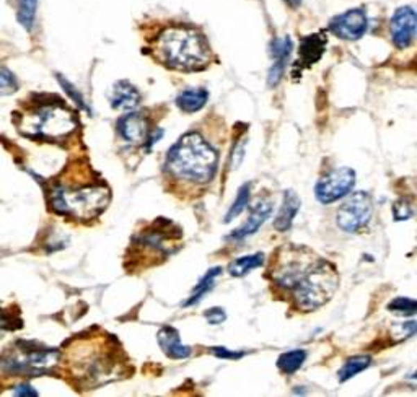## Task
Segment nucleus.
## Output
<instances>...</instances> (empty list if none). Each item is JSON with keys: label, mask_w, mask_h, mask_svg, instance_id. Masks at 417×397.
Returning <instances> with one entry per match:
<instances>
[{"label": "nucleus", "mask_w": 417, "mask_h": 397, "mask_svg": "<svg viewBox=\"0 0 417 397\" xmlns=\"http://www.w3.org/2000/svg\"><path fill=\"white\" fill-rule=\"evenodd\" d=\"M210 352H212L215 357H219L222 360H238L245 355L243 352H233V350H228L225 347H214V349H210Z\"/></svg>", "instance_id": "32"}, {"label": "nucleus", "mask_w": 417, "mask_h": 397, "mask_svg": "<svg viewBox=\"0 0 417 397\" xmlns=\"http://www.w3.org/2000/svg\"><path fill=\"white\" fill-rule=\"evenodd\" d=\"M209 100V91L204 88H187L176 96V106L182 113H198Z\"/></svg>", "instance_id": "20"}, {"label": "nucleus", "mask_w": 417, "mask_h": 397, "mask_svg": "<svg viewBox=\"0 0 417 397\" xmlns=\"http://www.w3.org/2000/svg\"><path fill=\"white\" fill-rule=\"evenodd\" d=\"M157 340L163 353L173 360H182L191 355V349L187 345H182L180 333L171 326H165V328L158 330Z\"/></svg>", "instance_id": "17"}, {"label": "nucleus", "mask_w": 417, "mask_h": 397, "mask_svg": "<svg viewBox=\"0 0 417 397\" xmlns=\"http://www.w3.org/2000/svg\"><path fill=\"white\" fill-rule=\"evenodd\" d=\"M318 258L320 256H316L307 246L285 245L279 247L275 254H273V261L269 265L271 282L279 290L290 293L307 270L316 263Z\"/></svg>", "instance_id": "7"}, {"label": "nucleus", "mask_w": 417, "mask_h": 397, "mask_svg": "<svg viewBox=\"0 0 417 397\" xmlns=\"http://www.w3.org/2000/svg\"><path fill=\"white\" fill-rule=\"evenodd\" d=\"M220 272H222V269H220V267H214V269L207 270V274H205L204 277L199 280V283L196 285V288H194L193 295L189 297V300L185 301V306H193V305H198V303H199L201 300H203V297L205 295V293L212 290V288H214V282H215V279L219 277Z\"/></svg>", "instance_id": "24"}, {"label": "nucleus", "mask_w": 417, "mask_h": 397, "mask_svg": "<svg viewBox=\"0 0 417 397\" xmlns=\"http://www.w3.org/2000/svg\"><path fill=\"white\" fill-rule=\"evenodd\" d=\"M373 200L372 195L364 191L354 193L344 200L336 212V225L346 233H357L364 230L372 220Z\"/></svg>", "instance_id": "9"}, {"label": "nucleus", "mask_w": 417, "mask_h": 397, "mask_svg": "<svg viewBox=\"0 0 417 397\" xmlns=\"http://www.w3.org/2000/svg\"><path fill=\"white\" fill-rule=\"evenodd\" d=\"M155 55L162 64L175 70H201L210 62V48L199 31L186 26H171L158 35Z\"/></svg>", "instance_id": "3"}, {"label": "nucleus", "mask_w": 417, "mask_h": 397, "mask_svg": "<svg viewBox=\"0 0 417 397\" xmlns=\"http://www.w3.org/2000/svg\"><path fill=\"white\" fill-rule=\"evenodd\" d=\"M110 200L111 191L101 181L58 184L49 193V205L56 213L80 222L93 220L101 215Z\"/></svg>", "instance_id": "4"}, {"label": "nucleus", "mask_w": 417, "mask_h": 397, "mask_svg": "<svg viewBox=\"0 0 417 397\" xmlns=\"http://www.w3.org/2000/svg\"><path fill=\"white\" fill-rule=\"evenodd\" d=\"M368 18L362 8H352L330 21V31L344 41H357L367 33Z\"/></svg>", "instance_id": "11"}, {"label": "nucleus", "mask_w": 417, "mask_h": 397, "mask_svg": "<svg viewBox=\"0 0 417 397\" xmlns=\"http://www.w3.org/2000/svg\"><path fill=\"white\" fill-rule=\"evenodd\" d=\"M337 288H339V272L334 264L318 258L289 295L295 310L312 312L325 306L334 297Z\"/></svg>", "instance_id": "5"}, {"label": "nucleus", "mask_w": 417, "mask_h": 397, "mask_svg": "<svg viewBox=\"0 0 417 397\" xmlns=\"http://www.w3.org/2000/svg\"><path fill=\"white\" fill-rule=\"evenodd\" d=\"M181 245V228L167 218H157L134 235L126 256V269L134 272L165 263L180 249Z\"/></svg>", "instance_id": "2"}, {"label": "nucleus", "mask_w": 417, "mask_h": 397, "mask_svg": "<svg viewBox=\"0 0 417 397\" xmlns=\"http://www.w3.org/2000/svg\"><path fill=\"white\" fill-rule=\"evenodd\" d=\"M58 80H59V83H60V87L64 88L65 90V93H67V95L72 98L74 100V103H77V106H80L82 109H85V111H88V106H87V103H85V100H83V96H82V93L77 90V88H75L72 83H70L69 80H65V78L62 77V76H58Z\"/></svg>", "instance_id": "30"}, {"label": "nucleus", "mask_w": 417, "mask_h": 397, "mask_svg": "<svg viewBox=\"0 0 417 397\" xmlns=\"http://www.w3.org/2000/svg\"><path fill=\"white\" fill-rule=\"evenodd\" d=\"M370 363H372V358H370L368 355H355V357H350L349 360H346L343 368L337 373V378H339L341 382L349 381L350 378L357 376L359 373L367 370Z\"/></svg>", "instance_id": "23"}, {"label": "nucleus", "mask_w": 417, "mask_h": 397, "mask_svg": "<svg viewBox=\"0 0 417 397\" xmlns=\"http://www.w3.org/2000/svg\"><path fill=\"white\" fill-rule=\"evenodd\" d=\"M284 2H285V3H289L290 7H293V8H295V7H298L300 3H302V0H284Z\"/></svg>", "instance_id": "34"}, {"label": "nucleus", "mask_w": 417, "mask_h": 397, "mask_svg": "<svg viewBox=\"0 0 417 397\" xmlns=\"http://www.w3.org/2000/svg\"><path fill=\"white\" fill-rule=\"evenodd\" d=\"M17 20L20 21L23 28H26V30L30 31L33 25H35L37 0H17Z\"/></svg>", "instance_id": "25"}, {"label": "nucleus", "mask_w": 417, "mask_h": 397, "mask_svg": "<svg viewBox=\"0 0 417 397\" xmlns=\"http://www.w3.org/2000/svg\"><path fill=\"white\" fill-rule=\"evenodd\" d=\"M116 129H118L119 137L130 145H144L148 142L150 134H152L147 118L142 113H133V111L118 121Z\"/></svg>", "instance_id": "13"}, {"label": "nucleus", "mask_w": 417, "mask_h": 397, "mask_svg": "<svg viewBox=\"0 0 417 397\" xmlns=\"http://www.w3.org/2000/svg\"><path fill=\"white\" fill-rule=\"evenodd\" d=\"M18 90V82L7 67L0 65V95H12Z\"/></svg>", "instance_id": "27"}, {"label": "nucleus", "mask_w": 417, "mask_h": 397, "mask_svg": "<svg viewBox=\"0 0 417 397\" xmlns=\"http://www.w3.org/2000/svg\"><path fill=\"white\" fill-rule=\"evenodd\" d=\"M307 360V352L302 349L297 350H290V352H285L280 355L278 358V368L280 373L284 375H293L295 371H298L302 368L303 363Z\"/></svg>", "instance_id": "22"}, {"label": "nucleus", "mask_w": 417, "mask_h": 397, "mask_svg": "<svg viewBox=\"0 0 417 397\" xmlns=\"http://www.w3.org/2000/svg\"><path fill=\"white\" fill-rule=\"evenodd\" d=\"M12 392L15 396H28V397H31V396H37V391H35V387L33 386H30V385H18V386H15L12 389Z\"/></svg>", "instance_id": "33"}, {"label": "nucleus", "mask_w": 417, "mask_h": 397, "mask_svg": "<svg viewBox=\"0 0 417 397\" xmlns=\"http://www.w3.org/2000/svg\"><path fill=\"white\" fill-rule=\"evenodd\" d=\"M416 12L409 6L400 7L391 18V39L398 49H406L416 39Z\"/></svg>", "instance_id": "12"}, {"label": "nucleus", "mask_w": 417, "mask_h": 397, "mask_svg": "<svg viewBox=\"0 0 417 397\" xmlns=\"http://www.w3.org/2000/svg\"><path fill=\"white\" fill-rule=\"evenodd\" d=\"M327 39L325 33H315V35L305 36L300 41L298 48V62L295 64V70H302L312 67L313 64H316L321 59V55L325 54Z\"/></svg>", "instance_id": "15"}, {"label": "nucleus", "mask_w": 417, "mask_h": 397, "mask_svg": "<svg viewBox=\"0 0 417 397\" xmlns=\"http://www.w3.org/2000/svg\"><path fill=\"white\" fill-rule=\"evenodd\" d=\"M205 319H207L209 324L212 326H217V324H222V322L227 319V315H225V311L222 310V308H212V310L205 311Z\"/></svg>", "instance_id": "31"}, {"label": "nucleus", "mask_w": 417, "mask_h": 397, "mask_svg": "<svg viewBox=\"0 0 417 397\" xmlns=\"http://www.w3.org/2000/svg\"><path fill=\"white\" fill-rule=\"evenodd\" d=\"M219 160L217 148L198 130H189L168 150L163 173L171 183L198 191L212 183L219 171Z\"/></svg>", "instance_id": "1"}, {"label": "nucleus", "mask_w": 417, "mask_h": 397, "mask_svg": "<svg viewBox=\"0 0 417 397\" xmlns=\"http://www.w3.org/2000/svg\"><path fill=\"white\" fill-rule=\"evenodd\" d=\"M355 186V171L352 168H336L326 173L315 186V195L321 204H332L348 195Z\"/></svg>", "instance_id": "10"}, {"label": "nucleus", "mask_w": 417, "mask_h": 397, "mask_svg": "<svg viewBox=\"0 0 417 397\" xmlns=\"http://www.w3.org/2000/svg\"><path fill=\"white\" fill-rule=\"evenodd\" d=\"M17 353L0 360V370L10 376H41L49 373L59 362V352L54 349L33 347L31 342L18 344Z\"/></svg>", "instance_id": "8"}, {"label": "nucleus", "mask_w": 417, "mask_h": 397, "mask_svg": "<svg viewBox=\"0 0 417 397\" xmlns=\"http://www.w3.org/2000/svg\"><path fill=\"white\" fill-rule=\"evenodd\" d=\"M20 129L31 139L59 140L77 129V118L60 100L40 103L22 119Z\"/></svg>", "instance_id": "6"}, {"label": "nucleus", "mask_w": 417, "mask_h": 397, "mask_svg": "<svg viewBox=\"0 0 417 397\" xmlns=\"http://www.w3.org/2000/svg\"><path fill=\"white\" fill-rule=\"evenodd\" d=\"M412 215H414V209H412V204L409 200L401 199L393 205V217H395L396 222L409 220Z\"/></svg>", "instance_id": "29"}, {"label": "nucleus", "mask_w": 417, "mask_h": 397, "mask_svg": "<svg viewBox=\"0 0 417 397\" xmlns=\"http://www.w3.org/2000/svg\"><path fill=\"white\" fill-rule=\"evenodd\" d=\"M388 310L396 312V315H407L412 316L416 312V301L412 298L398 297L388 305Z\"/></svg>", "instance_id": "28"}, {"label": "nucleus", "mask_w": 417, "mask_h": 397, "mask_svg": "<svg viewBox=\"0 0 417 397\" xmlns=\"http://www.w3.org/2000/svg\"><path fill=\"white\" fill-rule=\"evenodd\" d=\"M250 194H251V184H243L241 188L238 189L235 202L232 204L230 210H228L227 215H225V223H230L232 220H235L238 215L250 205Z\"/></svg>", "instance_id": "26"}, {"label": "nucleus", "mask_w": 417, "mask_h": 397, "mask_svg": "<svg viewBox=\"0 0 417 397\" xmlns=\"http://www.w3.org/2000/svg\"><path fill=\"white\" fill-rule=\"evenodd\" d=\"M140 93L133 83L128 80H119L114 83L111 93V106L119 111H133L140 105Z\"/></svg>", "instance_id": "18"}, {"label": "nucleus", "mask_w": 417, "mask_h": 397, "mask_svg": "<svg viewBox=\"0 0 417 397\" xmlns=\"http://www.w3.org/2000/svg\"><path fill=\"white\" fill-rule=\"evenodd\" d=\"M300 202L298 195L293 193V191H285L284 194V200L282 205H280L278 217L274 218V228L278 231H287L290 227H292V223L295 220V217H297L298 210H300Z\"/></svg>", "instance_id": "19"}, {"label": "nucleus", "mask_w": 417, "mask_h": 397, "mask_svg": "<svg viewBox=\"0 0 417 397\" xmlns=\"http://www.w3.org/2000/svg\"><path fill=\"white\" fill-rule=\"evenodd\" d=\"M271 212H273V205L269 202H259L255 209L251 210V215L248 217V220L243 223V225L232 233L230 236H227V240H233V241H241L245 238L255 235V233L259 230V228L264 225V222L271 217Z\"/></svg>", "instance_id": "16"}, {"label": "nucleus", "mask_w": 417, "mask_h": 397, "mask_svg": "<svg viewBox=\"0 0 417 397\" xmlns=\"http://www.w3.org/2000/svg\"><path fill=\"white\" fill-rule=\"evenodd\" d=\"M262 264H264V254H262V252H256V254L251 256H243V258L232 261L230 265H228V274H230L232 277H245L253 269L261 267Z\"/></svg>", "instance_id": "21"}, {"label": "nucleus", "mask_w": 417, "mask_h": 397, "mask_svg": "<svg viewBox=\"0 0 417 397\" xmlns=\"http://www.w3.org/2000/svg\"><path fill=\"white\" fill-rule=\"evenodd\" d=\"M292 39L289 36H284V38H275L271 43V58L274 59L273 67L269 70L268 76V83L269 87H278L279 82L282 80L284 73H285V67H287V62L290 59V54H292Z\"/></svg>", "instance_id": "14"}]
</instances>
